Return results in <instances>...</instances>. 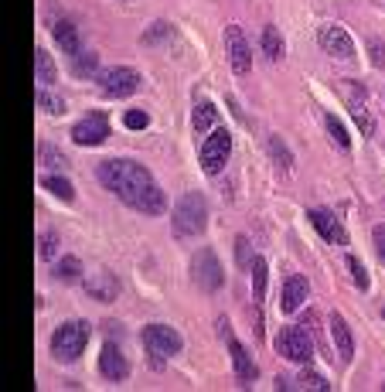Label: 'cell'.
<instances>
[{"label":"cell","instance_id":"obj_1","mask_svg":"<svg viewBox=\"0 0 385 392\" xmlns=\"http://www.w3.org/2000/svg\"><path fill=\"white\" fill-rule=\"evenodd\" d=\"M99 181H103L113 195H120L130 209H133V202L154 184V178H150V171H147L144 164L127 160V157H116V160L99 164Z\"/></svg>","mask_w":385,"mask_h":392},{"label":"cell","instance_id":"obj_2","mask_svg":"<svg viewBox=\"0 0 385 392\" xmlns=\"http://www.w3.org/2000/svg\"><path fill=\"white\" fill-rule=\"evenodd\" d=\"M171 222H174V232H178L181 239L205 232V225H208V202H205V195L188 191L178 205H174V211H171Z\"/></svg>","mask_w":385,"mask_h":392},{"label":"cell","instance_id":"obj_3","mask_svg":"<svg viewBox=\"0 0 385 392\" xmlns=\"http://www.w3.org/2000/svg\"><path fill=\"white\" fill-rule=\"evenodd\" d=\"M89 335H92V328H89L85 321H69V324L55 328L52 355L58 362H76L78 355L85 351V344H89Z\"/></svg>","mask_w":385,"mask_h":392},{"label":"cell","instance_id":"obj_4","mask_svg":"<svg viewBox=\"0 0 385 392\" xmlns=\"http://www.w3.org/2000/svg\"><path fill=\"white\" fill-rule=\"evenodd\" d=\"M276 351H280L286 362H297V365H310L314 358V341L304 328H283L276 335Z\"/></svg>","mask_w":385,"mask_h":392},{"label":"cell","instance_id":"obj_5","mask_svg":"<svg viewBox=\"0 0 385 392\" xmlns=\"http://www.w3.org/2000/svg\"><path fill=\"white\" fill-rule=\"evenodd\" d=\"M191 280L202 290H208V293H215V290L225 284L222 262H218V256H215L211 249H198V253H195V260H191Z\"/></svg>","mask_w":385,"mask_h":392},{"label":"cell","instance_id":"obj_6","mask_svg":"<svg viewBox=\"0 0 385 392\" xmlns=\"http://www.w3.org/2000/svg\"><path fill=\"white\" fill-rule=\"evenodd\" d=\"M181 335L171 328V324H147L144 328V348L154 355L157 362L164 358V355H178L181 351Z\"/></svg>","mask_w":385,"mask_h":392},{"label":"cell","instance_id":"obj_7","mask_svg":"<svg viewBox=\"0 0 385 392\" xmlns=\"http://www.w3.org/2000/svg\"><path fill=\"white\" fill-rule=\"evenodd\" d=\"M99 89H103L106 96H116V99H123V96H133L136 89H140V76L127 69V65H113V69H103L99 72Z\"/></svg>","mask_w":385,"mask_h":392},{"label":"cell","instance_id":"obj_8","mask_svg":"<svg viewBox=\"0 0 385 392\" xmlns=\"http://www.w3.org/2000/svg\"><path fill=\"white\" fill-rule=\"evenodd\" d=\"M225 52H229V62H232V72L235 76H249L253 72V48L242 34L239 24H229L225 27Z\"/></svg>","mask_w":385,"mask_h":392},{"label":"cell","instance_id":"obj_9","mask_svg":"<svg viewBox=\"0 0 385 392\" xmlns=\"http://www.w3.org/2000/svg\"><path fill=\"white\" fill-rule=\"evenodd\" d=\"M229 154H232V133L215 130L205 144H202V167H205V174H218V171L225 167Z\"/></svg>","mask_w":385,"mask_h":392},{"label":"cell","instance_id":"obj_10","mask_svg":"<svg viewBox=\"0 0 385 392\" xmlns=\"http://www.w3.org/2000/svg\"><path fill=\"white\" fill-rule=\"evenodd\" d=\"M106 136H109L106 113H89L85 120H78L76 127H72V140H76L78 147H99V144H106Z\"/></svg>","mask_w":385,"mask_h":392},{"label":"cell","instance_id":"obj_11","mask_svg":"<svg viewBox=\"0 0 385 392\" xmlns=\"http://www.w3.org/2000/svg\"><path fill=\"white\" fill-rule=\"evenodd\" d=\"M317 41H321V48L331 58H344V62L355 58V41H351V34L341 24H324L317 31Z\"/></svg>","mask_w":385,"mask_h":392},{"label":"cell","instance_id":"obj_12","mask_svg":"<svg viewBox=\"0 0 385 392\" xmlns=\"http://www.w3.org/2000/svg\"><path fill=\"white\" fill-rule=\"evenodd\" d=\"M307 218H310V225L317 229V232L324 235L328 242H334V246H348V232H344V225L334 218L331 211H324V209H310L307 211Z\"/></svg>","mask_w":385,"mask_h":392},{"label":"cell","instance_id":"obj_13","mask_svg":"<svg viewBox=\"0 0 385 392\" xmlns=\"http://www.w3.org/2000/svg\"><path fill=\"white\" fill-rule=\"evenodd\" d=\"M307 276H300V273H290L286 276V284H283V297H280V311L283 314H293L304 307V300H307Z\"/></svg>","mask_w":385,"mask_h":392},{"label":"cell","instance_id":"obj_14","mask_svg":"<svg viewBox=\"0 0 385 392\" xmlns=\"http://www.w3.org/2000/svg\"><path fill=\"white\" fill-rule=\"evenodd\" d=\"M99 372H103L106 379H113V382H123L130 375V365H127V355L109 341L103 348V355H99Z\"/></svg>","mask_w":385,"mask_h":392},{"label":"cell","instance_id":"obj_15","mask_svg":"<svg viewBox=\"0 0 385 392\" xmlns=\"http://www.w3.org/2000/svg\"><path fill=\"white\" fill-rule=\"evenodd\" d=\"M331 338H334V351H337V358L348 365V362L355 358V338H351V328H348V321H344L341 314H334L331 317Z\"/></svg>","mask_w":385,"mask_h":392},{"label":"cell","instance_id":"obj_16","mask_svg":"<svg viewBox=\"0 0 385 392\" xmlns=\"http://www.w3.org/2000/svg\"><path fill=\"white\" fill-rule=\"evenodd\" d=\"M85 293H89L92 300H99V304H109V300H116L120 284H116L113 273H92V276L85 280Z\"/></svg>","mask_w":385,"mask_h":392},{"label":"cell","instance_id":"obj_17","mask_svg":"<svg viewBox=\"0 0 385 392\" xmlns=\"http://www.w3.org/2000/svg\"><path fill=\"white\" fill-rule=\"evenodd\" d=\"M229 351H232V365H235V375L242 379V382H253L256 379V362H253V355L239 344L235 338H229Z\"/></svg>","mask_w":385,"mask_h":392},{"label":"cell","instance_id":"obj_18","mask_svg":"<svg viewBox=\"0 0 385 392\" xmlns=\"http://www.w3.org/2000/svg\"><path fill=\"white\" fill-rule=\"evenodd\" d=\"M52 38H55V45L62 48L65 55H78L82 48V41H78V27L72 24V21H58V24L52 27Z\"/></svg>","mask_w":385,"mask_h":392},{"label":"cell","instance_id":"obj_19","mask_svg":"<svg viewBox=\"0 0 385 392\" xmlns=\"http://www.w3.org/2000/svg\"><path fill=\"white\" fill-rule=\"evenodd\" d=\"M133 209L136 211H144V215H160V211H167V195L157 188V184H150L136 202H133Z\"/></svg>","mask_w":385,"mask_h":392},{"label":"cell","instance_id":"obj_20","mask_svg":"<svg viewBox=\"0 0 385 392\" xmlns=\"http://www.w3.org/2000/svg\"><path fill=\"white\" fill-rule=\"evenodd\" d=\"M55 62H52V55L45 52V48H34V82L41 85V89H48L55 82Z\"/></svg>","mask_w":385,"mask_h":392},{"label":"cell","instance_id":"obj_21","mask_svg":"<svg viewBox=\"0 0 385 392\" xmlns=\"http://www.w3.org/2000/svg\"><path fill=\"white\" fill-rule=\"evenodd\" d=\"M266 147H270V157H273L276 171H280V174H290V171H293V154L286 150V144H283L280 136L273 133V136L266 140Z\"/></svg>","mask_w":385,"mask_h":392},{"label":"cell","instance_id":"obj_22","mask_svg":"<svg viewBox=\"0 0 385 392\" xmlns=\"http://www.w3.org/2000/svg\"><path fill=\"white\" fill-rule=\"evenodd\" d=\"M218 120V109H215V103H208V99H202V103H195V113H191V123H195V130L205 133L211 130V123Z\"/></svg>","mask_w":385,"mask_h":392},{"label":"cell","instance_id":"obj_23","mask_svg":"<svg viewBox=\"0 0 385 392\" xmlns=\"http://www.w3.org/2000/svg\"><path fill=\"white\" fill-rule=\"evenodd\" d=\"M41 188L52 191L55 198H62V202H76V188H72V181H65V178H58V174H45V178H41Z\"/></svg>","mask_w":385,"mask_h":392},{"label":"cell","instance_id":"obj_24","mask_svg":"<svg viewBox=\"0 0 385 392\" xmlns=\"http://www.w3.org/2000/svg\"><path fill=\"white\" fill-rule=\"evenodd\" d=\"M262 52H266L270 62H280L283 58L286 45H283V38H280V31H276V27H262Z\"/></svg>","mask_w":385,"mask_h":392},{"label":"cell","instance_id":"obj_25","mask_svg":"<svg viewBox=\"0 0 385 392\" xmlns=\"http://www.w3.org/2000/svg\"><path fill=\"white\" fill-rule=\"evenodd\" d=\"M38 160H41L48 171H65V167H69V157L62 154L58 147H52V144H41V147H38Z\"/></svg>","mask_w":385,"mask_h":392},{"label":"cell","instance_id":"obj_26","mask_svg":"<svg viewBox=\"0 0 385 392\" xmlns=\"http://www.w3.org/2000/svg\"><path fill=\"white\" fill-rule=\"evenodd\" d=\"M55 280H65V284H72V280H78L82 276V262H78V256H65V260L55 262Z\"/></svg>","mask_w":385,"mask_h":392},{"label":"cell","instance_id":"obj_27","mask_svg":"<svg viewBox=\"0 0 385 392\" xmlns=\"http://www.w3.org/2000/svg\"><path fill=\"white\" fill-rule=\"evenodd\" d=\"M324 127H328V133H331V140L341 147V150H348L351 147V136H348V130L341 127V120L334 116V113H324Z\"/></svg>","mask_w":385,"mask_h":392},{"label":"cell","instance_id":"obj_28","mask_svg":"<svg viewBox=\"0 0 385 392\" xmlns=\"http://www.w3.org/2000/svg\"><path fill=\"white\" fill-rule=\"evenodd\" d=\"M249 270H253V297L266 300V260L256 256V260L249 262Z\"/></svg>","mask_w":385,"mask_h":392},{"label":"cell","instance_id":"obj_29","mask_svg":"<svg viewBox=\"0 0 385 392\" xmlns=\"http://www.w3.org/2000/svg\"><path fill=\"white\" fill-rule=\"evenodd\" d=\"M96 69H99V55H96V52H78L76 55V65H72V72H76L78 78L96 76Z\"/></svg>","mask_w":385,"mask_h":392},{"label":"cell","instance_id":"obj_30","mask_svg":"<svg viewBox=\"0 0 385 392\" xmlns=\"http://www.w3.org/2000/svg\"><path fill=\"white\" fill-rule=\"evenodd\" d=\"M38 256H41L45 262H52L55 256H58V232L45 229V232L38 235Z\"/></svg>","mask_w":385,"mask_h":392},{"label":"cell","instance_id":"obj_31","mask_svg":"<svg viewBox=\"0 0 385 392\" xmlns=\"http://www.w3.org/2000/svg\"><path fill=\"white\" fill-rule=\"evenodd\" d=\"M34 103L41 106V109H45L48 116H62V113H65V99H58V96H52L48 89H38Z\"/></svg>","mask_w":385,"mask_h":392},{"label":"cell","instance_id":"obj_32","mask_svg":"<svg viewBox=\"0 0 385 392\" xmlns=\"http://www.w3.org/2000/svg\"><path fill=\"white\" fill-rule=\"evenodd\" d=\"M348 270H351V280H355V287H358V290H368V273H365V266H361L358 256H348Z\"/></svg>","mask_w":385,"mask_h":392},{"label":"cell","instance_id":"obj_33","mask_svg":"<svg viewBox=\"0 0 385 392\" xmlns=\"http://www.w3.org/2000/svg\"><path fill=\"white\" fill-rule=\"evenodd\" d=\"M123 123H127L130 130H147V127H150V116H147L144 109H130L127 116H123Z\"/></svg>","mask_w":385,"mask_h":392},{"label":"cell","instance_id":"obj_34","mask_svg":"<svg viewBox=\"0 0 385 392\" xmlns=\"http://www.w3.org/2000/svg\"><path fill=\"white\" fill-rule=\"evenodd\" d=\"M164 38H171V24H167V21H157V24L144 34V45H157V41H164Z\"/></svg>","mask_w":385,"mask_h":392},{"label":"cell","instance_id":"obj_35","mask_svg":"<svg viewBox=\"0 0 385 392\" xmlns=\"http://www.w3.org/2000/svg\"><path fill=\"white\" fill-rule=\"evenodd\" d=\"M368 55H372V65L385 69V41L382 38H368Z\"/></svg>","mask_w":385,"mask_h":392},{"label":"cell","instance_id":"obj_36","mask_svg":"<svg viewBox=\"0 0 385 392\" xmlns=\"http://www.w3.org/2000/svg\"><path fill=\"white\" fill-rule=\"evenodd\" d=\"M300 382H304L307 389H317V392H328V389H331V382H328L324 375H317V372H307V368H304V375H300Z\"/></svg>","mask_w":385,"mask_h":392},{"label":"cell","instance_id":"obj_37","mask_svg":"<svg viewBox=\"0 0 385 392\" xmlns=\"http://www.w3.org/2000/svg\"><path fill=\"white\" fill-rule=\"evenodd\" d=\"M372 242H375V253H379V260L385 262V225H375V229H372Z\"/></svg>","mask_w":385,"mask_h":392},{"label":"cell","instance_id":"obj_38","mask_svg":"<svg viewBox=\"0 0 385 392\" xmlns=\"http://www.w3.org/2000/svg\"><path fill=\"white\" fill-rule=\"evenodd\" d=\"M382 317H385V311H382Z\"/></svg>","mask_w":385,"mask_h":392}]
</instances>
